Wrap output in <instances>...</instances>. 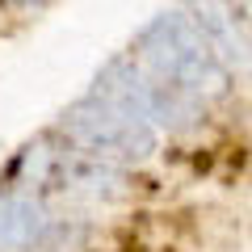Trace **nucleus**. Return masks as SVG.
Returning <instances> with one entry per match:
<instances>
[{"instance_id": "nucleus-1", "label": "nucleus", "mask_w": 252, "mask_h": 252, "mask_svg": "<svg viewBox=\"0 0 252 252\" xmlns=\"http://www.w3.org/2000/svg\"><path fill=\"white\" fill-rule=\"evenodd\" d=\"M135 59L156 80L198 97L202 105L231 93V67L185 13H160L156 21H147V30L139 34Z\"/></svg>"}, {"instance_id": "nucleus-2", "label": "nucleus", "mask_w": 252, "mask_h": 252, "mask_svg": "<svg viewBox=\"0 0 252 252\" xmlns=\"http://www.w3.org/2000/svg\"><path fill=\"white\" fill-rule=\"evenodd\" d=\"M59 135L72 147L97 156V160L109 164H135L147 160L160 143V130L147 122L143 114H135L122 101H109L89 93L84 101H76L67 114L59 118Z\"/></svg>"}, {"instance_id": "nucleus-3", "label": "nucleus", "mask_w": 252, "mask_h": 252, "mask_svg": "<svg viewBox=\"0 0 252 252\" xmlns=\"http://www.w3.org/2000/svg\"><path fill=\"white\" fill-rule=\"evenodd\" d=\"M21 168L30 172V185H38L34 198H72V202H114L126 193V177L118 164L72 147L63 135H46L21 156Z\"/></svg>"}, {"instance_id": "nucleus-4", "label": "nucleus", "mask_w": 252, "mask_h": 252, "mask_svg": "<svg viewBox=\"0 0 252 252\" xmlns=\"http://www.w3.org/2000/svg\"><path fill=\"white\" fill-rule=\"evenodd\" d=\"M93 93L109 101H122L135 114H143L156 130H189L202 118V101L172 84L156 80L139 59H109L93 80Z\"/></svg>"}, {"instance_id": "nucleus-5", "label": "nucleus", "mask_w": 252, "mask_h": 252, "mask_svg": "<svg viewBox=\"0 0 252 252\" xmlns=\"http://www.w3.org/2000/svg\"><path fill=\"white\" fill-rule=\"evenodd\" d=\"M59 219L34 193H0V252H42L59 240Z\"/></svg>"}, {"instance_id": "nucleus-6", "label": "nucleus", "mask_w": 252, "mask_h": 252, "mask_svg": "<svg viewBox=\"0 0 252 252\" xmlns=\"http://www.w3.org/2000/svg\"><path fill=\"white\" fill-rule=\"evenodd\" d=\"M193 26L206 34V42L223 55L227 67H244L248 63V30H244V17L235 13L231 0H189V13H185Z\"/></svg>"}]
</instances>
